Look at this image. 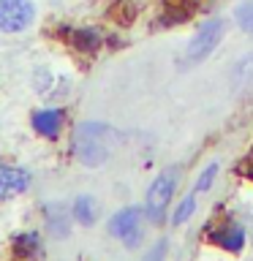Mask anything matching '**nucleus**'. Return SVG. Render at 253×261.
Here are the masks:
<instances>
[{
	"mask_svg": "<svg viewBox=\"0 0 253 261\" xmlns=\"http://www.w3.org/2000/svg\"><path fill=\"white\" fill-rule=\"evenodd\" d=\"M73 152L85 166H101L109 158V128L101 122H82L73 134Z\"/></svg>",
	"mask_w": 253,
	"mask_h": 261,
	"instance_id": "1",
	"label": "nucleus"
},
{
	"mask_svg": "<svg viewBox=\"0 0 253 261\" xmlns=\"http://www.w3.org/2000/svg\"><path fill=\"white\" fill-rule=\"evenodd\" d=\"M226 28L229 22L223 16H215V19H207L201 24L199 30H196V36L191 38V44L185 49V63L188 65H196V63H204L207 57L218 49V44L223 41L226 36Z\"/></svg>",
	"mask_w": 253,
	"mask_h": 261,
	"instance_id": "2",
	"label": "nucleus"
},
{
	"mask_svg": "<svg viewBox=\"0 0 253 261\" xmlns=\"http://www.w3.org/2000/svg\"><path fill=\"white\" fill-rule=\"evenodd\" d=\"M177 185V169H166L163 174L155 177V182L147 191V201H144V212L153 223H161L163 215H166V207L171 201V193H174Z\"/></svg>",
	"mask_w": 253,
	"mask_h": 261,
	"instance_id": "3",
	"label": "nucleus"
},
{
	"mask_svg": "<svg viewBox=\"0 0 253 261\" xmlns=\"http://www.w3.org/2000/svg\"><path fill=\"white\" fill-rule=\"evenodd\" d=\"M109 231L122 240L125 248H136L142 242V210L139 207H125L109 220Z\"/></svg>",
	"mask_w": 253,
	"mask_h": 261,
	"instance_id": "4",
	"label": "nucleus"
},
{
	"mask_svg": "<svg viewBox=\"0 0 253 261\" xmlns=\"http://www.w3.org/2000/svg\"><path fill=\"white\" fill-rule=\"evenodd\" d=\"M36 8L30 0H0V33H19L30 28Z\"/></svg>",
	"mask_w": 253,
	"mask_h": 261,
	"instance_id": "5",
	"label": "nucleus"
},
{
	"mask_svg": "<svg viewBox=\"0 0 253 261\" xmlns=\"http://www.w3.org/2000/svg\"><path fill=\"white\" fill-rule=\"evenodd\" d=\"M210 242H215L218 248L223 250H232V253H240L242 245H245V228L234 220H223L220 226H212L210 231H204Z\"/></svg>",
	"mask_w": 253,
	"mask_h": 261,
	"instance_id": "6",
	"label": "nucleus"
},
{
	"mask_svg": "<svg viewBox=\"0 0 253 261\" xmlns=\"http://www.w3.org/2000/svg\"><path fill=\"white\" fill-rule=\"evenodd\" d=\"M30 177L22 166H14V163L0 161V199H11V196H19L22 191H28Z\"/></svg>",
	"mask_w": 253,
	"mask_h": 261,
	"instance_id": "7",
	"label": "nucleus"
},
{
	"mask_svg": "<svg viewBox=\"0 0 253 261\" xmlns=\"http://www.w3.org/2000/svg\"><path fill=\"white\" fill-rule=\"evenodd\" d=\"M63 120H65L63 109H41V112L33 114V128H36L41 136L55 139L57 134H60V128H63Z\"/></svg>",
	"mask_w": 253,
	"mask_h": 261,
	"instance_id": "8",
	"label": "nucleus"
},
{
	"mask_svg": "<svg viewBox=\"0 0 253 261\" xmlns=\"http://www.w3.org/2000/svg\"><path fill=\"white\" fill-rule=\"evenodd\" d=\"M63 36L68 38V44L73 49H79V52H95V49L101 46V36H98V30H93V28H68Z\"/></svg>",
	"mask_w": 253,
	"mask_h": 261,
	"instance_id": "9",
	"label": "nucleus"
},
{
	"mask_svg": "<svg viewBox=\"0 0 253 261\" xmlns=\"http://www.w3.org/2000/svg\"><path fill=\"white\" fill-rule=\"evenodd\" d=\"M41 253V240L38 234H19L14 237V256L28 261V258H36Z\"/></svg>",
	"mask_w": 253,
	"mask_h": 261,
	"instance_id": "10",
	"label": "nucleus"
},
{
	"mask_svg": "<svg viewBox=\"0 0 253 261\" xmlns=\"http://www.w3.org/2000/svg\"><path fill=\"white\" fill-rule=\"evenodd\" d=\"M95 201H93V196H79L77 201H73V218L79 220V223H85V226H93L95 223Z\"/></svg>",
	"mask_w": 253,
	"mask_h": 261,
	"instance_id": "11",
	"label": "nucleus"
},
{
	"mask_svg": "<svg viewBox=\"0 0 253 261\" xmlns=\"http://www.w3.org/2000/svg\"><path fill=\"white\" fill-rule=\"evenodd\" d=\"M234 82L240 87H253V55H248L245 60L237 63L234 68Z\"/></svg>",
	"mask_w": 253,
	"mask_h": 261,
	"instance_id": "12",
	"label": "nucleus"
},
{
	"mask_svg": "<svg viewBox=\"0 0 253 261\" xmlns=\"http://www.w3.org/2000/svg\"><path fill=\"white\" fill-rule=\"evenodd\" d=\"M234 19H237V24H240L245 33H253V0H245V3L237 8Z\"/></svg>",
	"mask_w": 253,
	"mask_h": 261,
	"instance_id": "13",
	"label": "nucleus"
},
{
	"mask_svg": "<svg viewBox=\"0 0 253 261\" xmlns=\"http://www.w3.org/2000/svg\"><path fill=\"white\" fill-rule=\"evenodd\" d=\"M193 210H196V196L191 193V196H188V199H185V201H183V204H180V207H177L174 218H171V223H174V226H183L185 220L193 215Z\"/></svg>",
	"mask_w": 253,
	"mask_h": 261,
	"instance_id": "14",
	"label": "nucleus"
},
{
	"mask_svg": "<svg viewBox=\"0 0 253 261\" xmlns=\"http://www.w3.org/2000/svg\"><path fill=\"white\" fill-rule=\"evenodd\" d=\"M215 171H218V163H210V166L201 171L199 182H196V193H199V191H207V188L212 185V179H215Z\"/></svg>",
	"mask_w": 253,
	"mask_h": 261,
	"instance_id": "15",
	"label": "nucleus"
},
{
	"mask_svg": "<svg viewBox=\"0 0 253 261\" xmlns=\"http://www.w3.org/2000/svg\"><path fill=\"white\" fill-rule=\"evenodd\" d=\"M163 256H166V240H161L155 248L147 253V258L144 261H163Z\"/></svg>",
	"mask_w": 253,
	"mask_h": 261,
	"instance_id": "16",
	"label": "nucleus"
},
{
	"mask_svg": "<svg viewBox=\"0 0 253 261\" xmlns=\"http://www.w3.org/2000/svg\"><path fill=\"white\" fill-rule=\"evenodd\" d=\"M245 177L253 179V155H250V161H248V169H245Z\"/></svg>",
	"mask_w": 253,
	"mask_h": 261,
	"instance_id": "17",
	"label": "nucleus"
}]
</instances>
